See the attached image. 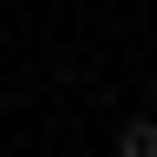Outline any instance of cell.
<instances>
[{"label": "cell", "instance_id": "obj_1", "mask_svg": "<svg viewBox=\"0 0 157 157\" xmlns=\"http://www.w3.org/2000/svg\"><path fill=\"white\" fill-rule=\"evenodd\" d=\"M115 157H157V105H126L115 115Z\"/></svg>", "mask_w": 157, "mask_h": 157}]
</instances>
